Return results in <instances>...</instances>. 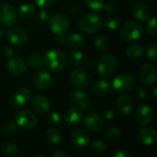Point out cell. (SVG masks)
Returning a JSON list of instances; mask_svg holds the SVG:
<instances>
[{
    "label": "cell",
    "instance_id": "cell-1",
    "mask_svg": "<svg viewBox=\"0 0 157 157\" xmlns=\"http://www.w3.org/2000/svg\"><path fill=\"white\" fill-rule=\"evenodd\" d=\"M44 64L46 67L53 72H60L63 70L67 63L66 55L60 50H50L45 53Z\"/></svg>",
    "mask_w": 157,
    "mask_h": 157
},
{
    "label": "cell",
    "instance_id": "cell-2",
    "mask_svg": "<svg viewBox=\"0 0 157 157\" xmlns=\"http://www.w3.org/2000/svg\"><path fill=\"white\" fill-rule=\"evenodd\" d=\"M78 26L82 32L86 34H92L101 29L102 20L98 15L94 13H87L80 17Z\"/></svg>",
    "mask_w": 157,
    "mask_h": 157
},
{
    "label": "cell",
    "instance_id": "cell-3",
    "mask_svg": "<svg viewBox=\"0 0 157 157\" xmlns=\"http://www.w3.org/2000/svg\"><path fill=\"white\" fill-rule=\"evenodd\" d=\"M98 73L103 78H109L112 76L118 69L117 59L110 54L102 55L98 62Z\"/></svg>",
    "mask_w": 157,
    "mask_h": 157
},
{
    "label": "cell",
    "instance_id": "cell-4",
    "mask_svg": "<svg viewBox=\"0 0 157 157\" xmlns=\"http://www.w3.org/2000/svg\"><path fill=\"white\" fill-rule=\"evenodd\" d=\"M135 84V78L131 74H121L116 76L111 84V88L118 94H126L130 92Z\"/></svg>",
    "mask_w": 157,
    "mask_h": 157
},
{
    "label": "cell",
    "instance_id": "cell-5",
    "mask_svg": "<svg viewBox=\"0 0 157 157\" xmlns=\"http://www.w3.org/2000/svg\"><path fill=\"white\" fill-rule=\"evenodd\" d=\"M144 32L143 26L136 21H129L126 22L121 29L120 35L123 40L126 41H133L141 38Z\"/></svg>",
    "mask_w": 157,
    "mask_h": 157
},
{
    "label": "cell",
    "instance_id": "cell-6",
    "mask_svg": "<svg viewBox=\"0 0 157 157\" xmlns=\"http://www.w3.org/2000/svg\"><path fill=\"white\" fill-rule=\"evenodd\" d=\"M50 29L52 33L58 35H64L70 29L69 19L63 14H55L50 18Z\"/></svg>",
    "mask_w": 157,
    "mask_h": 157
},
{
    "label": "cell",
    "instance_id": "cell-7",
    "mask_svg": "<svg viewBox=\"0 0 157 157\" xmlns=\"http://www.w3.org/2000/svg\"><path fill=\"white\" fill-rule=\"evenodd\" d=\"M16 124L22 129L31 130L36 127L38 123V119L34 113L29 110H22L16 114L15 116Z\"/></svg>",
    "mask_w": 157,
    "mask_h": 157
},
{
    "label": "cell",
    "instance_id": "cell-8",
    "mask_svg": "<svg viewBox=\"0 0 157 157\" xmlns=\"http://www.w3.org/2000/svg\"><path fill=\"white\" fill-rule=\"evenodd\" d=\"M17 13L16 8L10 4L0 5V25L10 27L16 23Z\"/></svg>",
    "mask_w": 157,
    "mask_h": 157
},
{
    "label": "cell",
    "instance_id": "cell-9",
    "mask_svg": "<svg viewBox=\"0 0 157 157\" xmlns=\"http://www.w3.org/2000/svg\"><path fill=\"white\" fill-rule=\"evenodd\" d=\"M69 98H70L71 102L75 107H78L81 109H89L91 108L92 102H91L90 98L85 91L79 88H75L72 90L70 92Z\"/></svg>",
    "mask_w": 157,
    "mask_h": 157
},
{
    "label": "cell",
    "instance_id": "cell-10",
    "mask_svg": "<svg viewBox=\"0 0 157 157\" xmlns=\"http://www.w3.org/2000/svg\"><path fill=\"white\" fill-rule=\"evenodd\" d=\"M83 124L85 128L92 132H98L104 126V121L102 117L95 111L87 113L83 117Z\"/></svg>",
    "mask_w": 157,
    "mask_h": 157
},
{
    "label": "cell",
    "instance_id": "cell-11",
    "mask_svg": "<svg viewBox=\"0 0 157 157\" xmlns=\"http://www.w3.org/2000/svg\"><path fill=\"white\" fill-rule=\"evenodd\" d=\"M139 77H140L141 82L144 86H153L154 84H155L157 78L155 66L154 64L150 63H144L140 68Z\"/></svg>",
    "mask_w": 157,
    "mask_h": 157
},
{
    "label": "cell",
    "instance_id": "cell-12",
    "mask_svg": "<svg viewBox=\"0 0 157 157\" xmlns=\"http://www.w3.org/2000/svg\"><path fill=\"white\" fill-rule=\"evenodd\" d=\"M70 81L75 88H86L90 84V75L86 70L77 68L71 73Z\"/></svg>",
    "mask_w": 157,
    "mask_h": 157
},
{
    "label": "cell",
    "instance_id": "cell-13",
    "mask_svg": "<svg viewBox=\"0 0 157 157\" xmlns=\"http://www.w3.org/2000/svg\"><path fill=\"white\" fill-rule=\"evenodd\" d=\"M73 144L78 149H86L90 144L89 133L84 129H75L71 135Z\"/></svg>",
    "mask_w": 157,
    "mask_h": 157
},
{
    "label": "cell",
    "instance_id": "cell-14",
    "mask_svg": "<svg viewBox=\"0 0 157 157\" xmlns=\"http://www.w3.org/2000/svg\"><path fill=\"white\" fill-rule=\"evenodd\" d=\"M154 116H155L154 109L146 104H143L139 106L135 111L136 121H138V123L144 126L150 124L154 119Z\"/></svg>",
    "mask_w": 157,
    "mask_h": 157
},
{
    "label": "cell",
    "instance_id": "cell-15",
    "mask_svg": "<svg viewBox=\"0 0 157 157\" xmlns=\"http://www.w3.org/2000/svg\"><path fill=\"white\" fill-rule=\"evenodd\" d=\"M7 40L15 46H23L28 41V34L23 29L15 27L8 30Z\"/></svg>",
    "mask_w": 157,
    "mask_h": 157
},
{
    "label": "cell",
    "instance_id": "cell-16",
    "mask_svg": "<svg viewBox=\"0 0 157 157\" xmlns=\"http://www.w3.org/2000/svg\"><path fill=\"white\" fill-rule=\"evenodd\" d=\"M33 82L35 86L40 90H47L52 82V76L50 73L43 68H40L37 71V73L34 75Z\"/></svg>",
    "mask_w": 157,
    "mask_h": 157
},
{
    "label": "cell",
    "instance_id": "cell-17",
    "mask_svg": "<svg viewBox=\"0 0 157 157\" xmlns=\"http://www.w3.org/2000/svg\"><path fill=\"white\" fill-rule=\"evenodd\" d=\"M116 108L119 114L122 116H129L134 109V100L132 97L124 95L118 99Z\"/></svg>",
    "mask_w": 157,
    "mask_h": 157
},
{
    "label": "cell",
    "instance_id": "cell-18",
    "mask_svg": "<svg viewBox=\"0 0 157 157\" xmlns=\"http://www.w3.org/2000/svg\"><path fill=\"white\" fill-rule=\"evenodd\" d=\"M31 98V92L29 88H19L14 95L12 103L16 108H23L29 104Z\"/></svg>",
    "mask_w": 157,
    "mask_h": 157
},
{
    "label": "cell",
    "instance_id": "cell-19",
    "mask_svg": "<svg viewBox=\"0 0 157 157\" xmlns=\"http://www.w3.org/2000/svg\"><path fill=\"white\" fill-rule=\"evenodd\" d=\"M31 107L36 113L40 115H44L50 111L51 102L49 98L45 96H37L35 98H33Z\"/></svg>",
    "mask_w": 157,
    "mask_h": 157
},
{
    "label": "cell",
    "instance_id": "cell-20",
    "mask_svg": "<svg viewBox=\"0 0 157 157\" xmlns=\"http://www.w3.org/2000/svg\"><path fill=\"white\" fill-rule=\"evenodd\" d=\"M7 69L14 75H22L25 74L27 67L23 59L20 57H10L7 62Z\"/></svg>",
    "mask_w": 157,
    "mask_h": 157
},
{
    "label": "cell",
    "instance_id": "cell-21",
    "mask_svg": "<svg viewBox=\"0 0 157 157\" xmlns=\"http://www.w3.org/2000/svg\"><path fill=\"white\" fill-rule=\"evenodd\" d=\"M138 139L143 144L146 146L154 145L157 141L156 131L153 128H144L139 132Z\"/></svg>",
    "mask_w": 157,
    "mask_h": 157
},
{
    "label": "cell",
    "instance_id": "cell-22",
    "mask_svg": "<svg viewBox=\"0 0 157 157\" xmlns=\"http://www.w3.org/2000/svg\"><path fill=\"white\" fill-rule=\"evenodd\" d=\"M83 110L78 107H73L69 109L64 115L65 122L70 126H75L81 122L83 120Z\"/></svg>",
    "mask_w": 157,
    "mask_h": 157
},
{
    "label": "cell",
    "instance_id": "cell-23",
    "mask_svg": "<svg viewBox=\"0 0 157 157\" xmlns=\"http://www.w3.org/2000/svg\"><path fill=\"white\" fill-rule=\"evenodd\" d=\"M132 14L136 19L144 22L150 18L151 12H150L149 7L146 5L141 2H137L132 6Z\"/></svg>",
    "mask_w": 157,
    "mask_h": 157
},
{
    "label": "cell",
    "instance_id": "cell-24",
    "mask_svg": "<svg viewBox=\"0 0 157 157\" xmlns=\"http://www.w3.org/2000/svg\"><path fill=\"white\" fill-rule=\"evenodd\" d=\"M111 90V84L108 80L100 79V80H96L92 83L91 85V91L95 95H105L110 92Z\"/></svg>",
    "mask_w": 157,
    "mask_h": 157
},
{
    "label": "cell",
    "instance_id": "cell-25",
    "mask_svg": "<svg viewBox=\"0 0 157 157\" xmlns=\"http://www.w3.org/2000/svg\"><path fill=\"white\" fill-rule=\"evenodd\" d=\"M65 43L74 49H78L82 47L85 43V38L83 35L79 33H71L67 37H65Z\"/></svg>",
    "mask_w": 157,
    "mask_h": 157
},
{
    "label": "cell",
    "instance_id": "cell-26",
    "mask_svg": "<svg viewBox=\"0 0 157 157\" xmlns=\"http://www.w3.org/2000/svg\"><path fill=\"white\" fill-rule=\"evenodd\" d=\"M144 48L143 45L139 43L131 44L126 50V55L133 60L141 58L144 55Z\"/></svg>",
    "mask_w": 157,
    "mask_h": 157
},
{
    "label": "cell",
    "instance_id": "cell-27",
    "mask_svg": "<svg viewBox=\"0 0 157 157\" xmlns=\"http://www.w3.org/2000/svg\"><path fill=\"white\" fill-rule=\"evenodd\" d=\"M36 13V7L30 3L23 4L18 9V16L22 19H30Z\"/></svg>",
    "mask_w": 157,
    "mask_h": 157
},
{
    "label": "cell",
    "instance_id": "cell-28",
    "mask_svg": "<svg viewBox=\"0 0 157 157\" xmlns=\"http://www.w3.org/2000/svg\"><path fill=\"white\" fill-rule=\"evenodd\" d=\"M67 61L74 66H77L82 64L83 60H84V54L82 52L78 50H72L69 52L67 55Z\"/></svg>",
    "mask_w": 157,
    "mask_h": 157
},
{
    "label": "cell",
    "instance_id": "cell-29",
    "mask_svg": "<svg viewBox=\"0 0 157 157\" xmlns=\"http://www.w3.org/2000/svg\"><path fill=\"white\" fill-rule=\"evenodd\" d=\"M121 136V131L118 126H111L106 132L105 138L108 143H115Z\"/></svg>",
    "mask_w": 157,
    "mask_h": 157
},
{
    "label": "cell",
    "instance_id": "cell-30",
    "mask_svg": "<svg viewBox=\"0 0 157 157\" xmlns=\"http://www.w3.org/2000/svg\"><path fill=\"white\" fill-rule=\"evenodd\" d=\"M46 139L52 144H59L62 142V134L58 130L50 128L46 132Z\"/></svg>",
    "mask_w": 157,
    "mask_h": 157
},
{
    "label": "cell",
    "instance_id": "cell-31",
    "mask_svg": "<svg viewBox=\"0 0 157 157\" xmlns=\"http://www.w3.org/2000/svg\"><path fill=\"white\" fill-rule=\"evenodd\" d=\"M95 46L99 52H105L109 49V39L105 34L98 35L95 40Z\"/></svg>",
    "mask_w": 157,
    "mask_h": 157
},
{
    "label": "cell",
    "instance_id": "cell-32",
    "mask_svg": "<svg viewBox=\"0 0 157 157\" xmlns=\"http://www.w3.org/2000/svg\"><path fill=\"white\" fill-rule=\"evenodd\" d=\"M1 152L6 156H15L18 154V147L16 144L12 142H6L2 145Z\"/></svg>",
    "mask_w": 157,
    "mask_h": 157
},
{
    "label": "cell",
    "instance_id": "cell-33",
    "mask_svg": "<svg viewBox=\"0 0 157 157\" xmlns=\"http://www.w3.org/2000/svg\"><path fill=\"white\" fill-rule=\"evenodd\" d=\"M28 63L30 67L35 68V69H40L43 68V64H44V61L42 59V57L37 53L31 54L29 59H28Z\"/></svg>",
    "mask_w": 157,
    "mask_h": 157
},
{
    "label": "cell",
    "instance_id": "cell-34",
    "mask_svg": "<svg viewBox=\"0 0 157 157\" xmlns=\"http://www.w3.org/2000/svg\"><path fill=\"white\" fill-rule=\"evenodd\" d=\"M47 121L48 123L52 126V127H56L59 126L61 124V116L57 111H49L47 113Z\"/></svg>",
    "mask_w": 157,
    "mask_h": 157
},
{
    "label": "cell",
    "instance_id": "cell-35",
    "mask_svg": "<svg viewBox=\"0 0 157 157\" xmlns=\"http://www.w3.org/2000/svg\"><path fill=\"white\" fill-rule=\"evenodd\" d=\"M105 27L109 30H115L121 26V20L117 17H111L105 20Z\"/></svg>",
    "mask_w": 157,
    "mask_h": 157
},
{
    "label": "cell",
    "instance_id": "cell-36",
    "mask_svg": "<svg viewBox=\"0 0 157 157\" xmlns=\"http://www.w3.org/2000/svg\"><path fill=\"white\" fill-rule=\"evenodd\" d=\"M86 5L94 11H99L105 5V0H85Z\"/></svg>",
    "mask_w": 157,
    "mask_h": 157
},
{
    "label": "cell",
    "instance_id": "cell-37",
    "mask_svg": "<svg viewBox=\"0 0 157 157\" xmlns=\"http://www.w3.org/2000/svg\"><path fill=\"white\" fill-rule=\"evenodd\" d=\"M91 148H92L93 152H95L97 154H102V153L106 152L107 145H106V144L102 140H96L91 144Z\"/></svg>",
    "mask_w": 157,
    "mask_h": 157
},
{
    "label": "cell",
    "instance_id": "cell-38",
    "mask_svg": "<svg viewBox=\"0 0 157 157\" xmlns=\"http://www.w3.org/2000/svg\"><path fill=\"white\" fill-rule=\"evenodd\" d=\"M146 56L148 59H150L153 62L157 61V45L156 43L152 44L149 46L146 50Z\"/></svg>",
    "mask_w": 157,
    "mask_h": 157
},
{
    "label": "cell",
    "instance_id": "cell-39",
    "mask_svg": "<svg viewBox=\"0 0 157 157\" xmlns=\"http://www.w3.org/2000/svg\"><path fill=\"white\" fill-rule=\"evenodd\" d=\"M146 97V90L143 86H138L133 91V98L137 100H143Z\"/></svg>",
    "mask_w": 157,
    "mask_h": 157
},
{
    "label": "cell",
    "instance_id": "cell-40",
    "mask_svg": "<svg viewBox=\"0 0 157 157\" xmlns=\"http://www.w3.org/2000/svg\"><path fill=\"white\" fill-rule=\"evenodd\" d=\"M156 17H152V18L148 21V23H147V25H146V29H147V31H148L149 33H151V34H156Z\"/></svg>",
    "mask_w": 157,
    "mask_h": 157
},
{
    "label": "cell",
    "instance_id": "cell-41",
    "mask_svg": "<svg viewBox=\"0 0 157 157\" xmlns=\"http://www.w3.org/2000/svg\"><path fill=\"white\" fill-rule=\"evenodd\" d=\"M17 128H18V126L16 123H9V124H7L5 127V130L4 131H5V133L7 136H13L14 134L17 133Z\"/></svg>",
    "mask_w": 157,
    "mask_h": 157
},
{
    "label": "cell",
    "instance_id": "cell-42",
    "mask_svg": "<svg viewBox=\"0 0 157 157\" xmlns=\"http://www.w3.org/2000/svg\"><path fill=\"white\" fill-rule=\"evenodd\" d=\"M34 1L36 5L40 8H48L56 2V0H34Z\"/></svg>",
    "mask_w": 157,
    "mask_h": 157
},
{
    "label": "cell",
    "instance_id": "cell-43",
    "mask_svg": "<svg viewBox=\"0 0 157 157\" xmlns=\"http://www.w3.org/2000/svg\"><path fill=\"white\" fill-rule=\"evenodd\" d=\"M49 18V14L45 10V8H41L38 12V22L40 23H45Z\"/></svg>",
    "mask_w": 157,
    "mask_h": 157
},
{
    "label": "cell",
    "instance_id": "cell-44",
    "mask_svg": "<svg viewBox=\"0 0 157 157\" xmlns=\"http://www.w3.org/2000/svg\"><path fill=\"white\" fill-rule=\"evenodd\" d=\"M112 157H132V154L125 149H120L112 154Z\"/></svg>",
    "mask_w": 157,
    "mask_h": 157
},
{
    "label": "cell",
    "instance_id": "cell-45",
    "mask_svg": "<svg viewBox=\"0 0 157 157\" xmlns=\"http://www.w3.org/2000/svg\"><path fill=\"white\" fill-rule=\"evenodd\" d=\"M103 8L105 10V12H107L108 14H115L117 13L118 11V7L113 5V4H107V5H104L103 6Z\"/></svg>",
    "mask_w": 157,
    "mask_h": 157
},
{
    "label": "cell",
    "instance_id": "cell-46",
    "mask_svg": "<svg viewBox=\"0 0 157 157\" xmlns=\"http://www.w3.org/2000/svg\"><path fill=\"white\" fill-rule=\"evenodd\" d=\"M104 117H105V119H106V120H108V121H111L112 119H114V117H115V113H114V111H113L112 109H106V110L104 111Z\"/></svg>",
    "mask_w": 157,
    "mask_h": 157
},
{
    "label": "cell",
    "instance_id": "cell-47",
    "mask_svg": "<svg viewBox=\"0 0 157 157\" xmlns=\"http://www.w3.org/2000/svg\"><path fill=\"white\" fill-rule=\"evenodd\" d=\"M3 52H4V54L6 55V56H7V57H12L13 55H14V50H13V48L12 47H10V46H6L5 48H4V50H3Z\"/></svg>",
    "mask_w": 157,
    "mask_h": 157
},
{
    "label": "cell",
    "instance_id": "cell-48",
    "mask_svg": "<svg viewBox=\"0 0 157 157\" xmlns=\"http://www.w3.org/2000/svg\"><path fill=\"white\" fill-rule=\"evenodd\" d=\"M52 157H69V155L64 153V152H61V151H58V152H55L52 155Z\"/></svg>",
    "mask_w": 157,
    "mask_h": 157
},
{
    "label": "cell",
    "instance_id": "cell-49",
    "mask_svg": "<svg viewBox=\"0 0 157 157\" xmlns=\"http://www.w3.org/2000/svg\"><path fill=\"white\" fill-rule=\"evenodd\" d=\"M56 41H57L59 44H63V43H65V37H64V35H58V36H57Z\"/></svg>",
    "mask_w": 157,
    "mask_h": 157
},
{
    "label": "cell",
    "instance_id": "cell-50",
    "mask_svg": "<svg viewBox=\"0 0 157 157\" xmlns=\"http://www.w3.org/2000/svg\"><path fill=\"white\" fill-rule=\"evenodd\" d=\"M3 34H4V29H3V28H2V27H0V39L2 38Z\"/></svg>",
    "mask_w": 157,
    "mask_h": 157
},
{
    "label": "cell",
    "instance_id": "cell-51",
    "mask_svg": "<svg viewBox=\"0 0 157 157\" xmlns=\"http://www.w3.org/2000/svg\"><path fill=\"white\" fill-rule=\"evenodd\" d=\"M33 156H35V157H39V156H41V157H45V155H34Z\"/></svg>",
    "mask_w": 157,
    "mask_h": 157
},
{
    "label": "cell",
    "instance_id": "cell-52",
    "mask_svg": "<svg viewBox=\"0 0 157 157\" xmlns=\"http://www.w3.org/2000/svg\"><path fill=\"white\" fill-rule=\"evenodd\" d=\"M156 90H157V88L155 87V88L154 89V91H155V97H156Z\"/></svg>",
    "mask_w": 157,
    "mask_h": 157
},
{
    "label": "cell",
    "instance_id": "cell-53",
    "mask_svg": "<svg viewBox=\"0 0 157 157\" xmlns=\"http://www.w3.org/2000/svg\"><path fill=\"white\" fill-rule=\"evenodd\" d=\"M148 1H151V0H148Z\"/></svg>",
    "mask_w": 157,
    "mask_h": 157
}]
</instances>
